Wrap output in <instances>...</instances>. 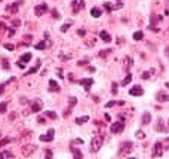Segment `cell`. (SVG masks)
Wrapping results in <instances>:
<instances>
[{
	"instance_id": "6da1fadb",
	"label": "cell",
	"mask_w": 169,
	"mask_h": 159,
	"mask_svg": "<svg viewBox=\"0 0 169 159\" xmlns=\"http://www.w3.org/2000/svg\"><path fill=\"white\" fill-rule=\"evenodd\" d=\"M102 137L101 135H96V137H94L92 140H90V146H89V149H90V152L92 153H96L101 147H102Z\"/></svg>"
},
{
	"instance_id": "7a4b0ae2",
	"label": "cell",
	"mask_w": 169,
	"mask_h": 159,
	"mask_svg": "<svg viewBox=\"0 0 169 159\" xmlns=\"http://www.w3.org/2000/svg\"><path fill=\"white\" fill-rule=\"evenodd\" d=\"M36 149H37V146L36 144H25V146H22V149H21V155L24 156V158H28V156H31L36 152Z\"/></svg>"
},
{
	"instance_id": "3957f363",
	"label": "cell",
	"mask_w": 169,
	"mask_h": 159,
	"mask_svg": "<svg viewBox=\"0 0 169 159\" xmlns=\"http://www.w3.org/2000/svg\"><path fill=\"white\" fill-rule=\"evenodd\" d=\"M131 152H132V143L131 141H125V143H122L120 149H119V156L129 155Z\"/></svg>"
},
{
	"instance_id": "277c9868",
	"label": "cell",
	"mask_w": 169,
	"mask_h": 159,
	"mask_svg": "<svg viewBox=\"0 0 169 159\" xmlns=\"http://www.w3.org/2000/svg\"><path fill=\"white\" fill-rule=\"evenodd\" d=\"M162 153H163V144H162V141H157V143L154 144V147H153L151 156L153 158H157V156H162Z\"/></svg>"
},
{
	"instance_id": "5b68a950",
	"label": "cell",
	"mask_w": 169,
	"mask_h": 159,
	"mask_svg": "<svg viewBox=\"0 0 169 159\" xmlns=\"http://www.w3.org/2000/svg\"><path fill=\"white\" fill-rule=\"evenodd\" d=\"M110 129H111L113 134H120V132H123V129H125V123L120 122V121H119V122H114Z\"/></svg>"
},
{
	"instance_id": "8992f818",
	"label": "cell",
	"mask_w": 169,
	"mask_h": 159,
	"mask_svg": "<svg viewBox=\"0 0 169 159\" xmlns=\"http://www.w3.org/2000/svg\"><path fill=\"white\" fill-rule=\"evenodd\" d=\"M48 12V5L46 3H42V5H37L36 8H34V14L37 16H42L43 14H46Z\"/></svg>"
},
{
	"instance_id": "52a82bcc",
	"label": "cell",
	"mask_w": 169,
	"mask_h": 159,
	"mask_svg": "<svg viewBox=\"0 0 169 159\" xmlns=\"http://www.w3.org/2000/svg\"><path fill=\"white\" fill-rule=\"evenodd\" d=\"M129 94H131L132 97H141L142 94H144V89H142L140 85H135V86H132L131 89H129Z\"/></svg>"
},
{
	"instance_id": "ba28073f",
	"label": "cell",
	"mask_w": 169,
	"mask_h": 159,
	"mask_svg": "<svg viewBox=\"0 0 169 159\" xmlns=\"http://www.w3.org/2000/svg\"><path fill=\"white\" fill-rule=\"evenodd\" d=\"M54 134H55V129H54V128H50V129L48 131V134L40 135V141H46V143L52 141V140H54Z\"/></svg>"
},
{
	"instance_id": "9c48e42d",
	"label": "cell",
	"mask_w": 169,
	"mask_h": 159,
	"mask_svg": "<svg viewBox=\"0 0 169 159\" xmlns=\"http://www.w3.org/2000/svg\"><path fill=\"white\" fill-rule=\"evenodd\" d=\"M79 83L83 85V86H84V91L88 92V91L90 89V86L94 85V79H82V80H79Z\"/></svg>"
},
{
	"instance_id": "30bf717a",
	"label": "cell",
	"mask_w": 169,
	"mask_h": 159,
	"mask_svg": "<svg viewBox=\"0 0 169 159\" xmlns=\"http://www.w3.org/2000/svg\"><path fill=\"white\" fill-rule=\"evenodd\" d=\"M61 88L56 80H49V92H58Z\"/></svg>"
},
{
	"instance_id": "8fae6325",
	"label": "cell",
	"mask_w": 169,
	"mask_h": 159,
	"mask_svg": "<svg viewBox=\"0 0 169 159\" xmlns=\"http://www.w3.org/2000/svg\"><path fill=\"white\" fill-rule=\"evenodd\" d=\"M42 109H43V104L40 101H34L31 104V111H33V113H37V111H40Z\"/></svg>"
},
{
	"instance_id": "7c38bea8",
	"label": "cell",
	"mask_w": 169,
	"mask_h": 159,
	"mask_svg": "<svg viewBox=\"0 0 169 159\" xmlns=\"http://www.w3.org/2000/svg\"><path fill=\"white\" fill-rule=\"evenodd\" d=\"M100 37H101V39H102V40L105 42V43H110V42H111V36H110L107 31H104V30L100 33Z\"/></svg>"
},
{
	"instance_id": "4fadbf2b",
	"label": "cell",
	"mask_w": 169,
	"mask_h": 159,
	"mask_svg": "<svg viewBox=\"0 0 169 159\" xmlns=\"http://www.w3.org/2000/svg\"><path fill=\"white\" fill-rule=\"evenodd\" d=\"M151 122V115L148 113V111H145L144 115H142V125H148Z\"/></svg>"
},
{
	"instance_id": "5bb4252c",
	"label": "cell",
	"mask_w": 169,
	"mask_h": 159,
	"mask_svg": "<svg viewBox=\"0 0 169 159\" xmlns=\"http://www.w3.org/2000/svg\"><path fill=\"white\" fill-rule=\"evenodd\" d=\"M156 131H157V132H163V131H165V127H163V121H162V117H159L157 123H156Z\"/></svg>"
},
{
	"instance_id": "9a60e30c",
	"label": "cell",
	"mask_w": 169,
	"mask_h": 159,
	"mask_svg": "<svg viewBox=\"0 0 169 159\" xmlns=\"http://www.w3.org/2000/svg\"><path fill=\"white\" fill-rule=\"evenodd\" d=\"M156 100H157V101H169V95L157 92V94H156Z\"/></svg>"
},
{
	"instance_id": "2e32d148",
	"label": "cell",
	"mask_w": 169,
	"mask_h": 159,
	"mask_svg": "<svg viewBox=\"0 0 169 159\" xmlns=\"http://www.w3.org/2000/svg\"><path fill=\"white\" fill-rule=\"evenodd\" d=\"M21 3H22V2H21V0H19V2H15V3L12 5V6H8V8H6V9H9V11L12 12V14H15V12L18 11V6L21 5Z\"/></svg>"
},
{
	"instance_id": "e0dca14e",
	"label": "cell",
	"mask_w": 169,
	"mask_h": 159,
	"mask_svg": "<svg viewBox=\"0 0 169 159\" xmlns=\"http://www.w3.org/2000/svg\"><path fill=\"white\" fill-rule=\"evenodd\" d=\"M101 14H102V12H101V9H98V8H92V9H90V15H92L94 18H100Z\"/></svg>"
},
{
	"instance_id": "ac0fdd59",
	"label": "cell",
	"mask_w": 169,
	"mask_h": 159,
	"mask_svg": "<svg viewBox=\"0 0 169 159\" xmlns=\"http://www.w3.org/2000/svg\"><path fill=\"white\" fill-rule=\"evenodd\" d=\"M31 57H33V55H31L30 54V52H27V54H24V55H21V58H19V61H21V63H28L30 61V59H31Z\"/></svg>"
},
{
	"instance_id": "d6986e66",
	"label": "cell",
	"mask_w": 169,
	"mask_h": 159,
	"mask_svg": "<svg viewBox=\"0 0 169 159\" xmlns=\"http://www.w3.org/2000/svg\"><path fill=\"white\" fill-rule=\"evenodd\" d=\"M34 48H36V49H39V51H42V49H46V48H49V46H48V43L45 42V40H40V42H39V43L34 46Z\"/></svg>"
},
{
	"instance_id": "ffe728a7",
	"label": "cell",
	"mask_w": 169,
	"mask_h": 159,
	"mask_svg": "<svg viewBox=\"0 0 169 159\" xmlns=\"http://www.w3.org/2000/svg\"><path fill=\"white\" fill-rule=\"evenodd\" d=\"M71 152H73V156H74V159H82V158H83L82 152H80L79 149H74V147H71Z\"/></svg>"
},
{
	"instance_id": "44dd1931",
	"label": "cell",
	"mask_w": 169,
	"mask_h": 159,
	"mask_svg": "<svg viewBox=\"0 0 169 159\" xmlns=\"http://www.w3.org/2000/svg\"><path fill=\"white\" fill-rule=\"evenodd\" d=\"M88 121H89V116H80V117H77V119H76V123L82 125V123H86Z\"/></svg>"
},
{
	"instance_id": "7402d4cb",
	"label": "cell",
	"mask_w": 169,
	"mask_h": 159,
	"mask_svg": "<svg viewBox=\"0 0 169 159\" xmlns=\"http://www.w3.org/2000/svg\"><path fill=\"white\" fill-rule=\"evenodd\" d=\"M39 67H40V59H37V61H36V67H33V69H30V70H28V75H33V73H37Z\"/></svg>"
},
{
	"instance_id": "603a6c76",
	"label": "cell",
	"mask_w": 169,
	"mask_h": 159,
	"mask_svg": "<svg viewBox=\"0 0 169 159\" xmlns=\"http://www.w3.org/2000/svg\"><path fill=\"white\" fill-rule=\"evenodd\" d=\"M131 80H132V76H131V75H129V73H128V75H126V77H125V79H123V80H122V85H123V86H126L128 83H131Z\"/></svg>"
},
{
	"instance_id": "cb8c5ba5",
	"label": "cell",
	"mask_w": 169,
	"mask_h": 159,
	"mask_svg": "<svg viewBox=\"0 0 169 159\" xmlns=\"http://www.w3.org/2000/svg\"><path fill=\"white\" fill-rule=\"evenodd\" d=\"M111 52H113V49H104V51H101V52H100V57H101V58H105L107 55L111 54Z\"/></svg>"
},
{
	"instance_id": "d4e9b609",
	"label": "cell",
	"mask_w": 169,
	"mask_h": 159,
	"mask_svg": "<svg viewBox=\"0 0 169 159\" xmlns=\"http://www.w3.org/2000/svg\"><path fill=\"white\" fill-rule=\"evenodd\" d=\"M45 116H48L49 119H56L58 116H56V113L55 111H50V110H48V111H45Z\"/></svg>"
},
{
	"instance_id": "484cf974",
	"label": "cell",
	"mask_w": 169,
	"mask_h": 159,
	"mask_svg": "<svg viewBox=\"0 0 169 159\" xmlns=\"http://www.w3.org/2000/svg\"><path fill=\"white\" fill-rule=\"evenodd\" d=\"M68 103H70V109H73L74 106L77 104V98H76V97H70V98H68Z\"/></svg>"
},
{
	"instance_id": "4316f807",
	"label": "cell",
	"mask_w": 169,
	"mask_h": 159,
	"mask_svg": "<svg viewBox=\"0 0 169 159\" xmlns=\"http://www.w3.org/2000/svg\"><path fill=\"white\" fill-rule=\"evenodd\" d=\"M142 37H144L142 31H136V33H134V39H135V40H142Z\"/></svg>"
},
{
	"instance_id": "83f0119b",
	"label": "cell",
	"mask_w": 169,
	"mask_h": 159,
	"mask_svg": "<svg viewBox=\"0 0 169 159\" xmlns=\"http://www.w3.org/2000/svg\"><path fill=\"white\" fill-rule=\"evenodd\" d=\"M71 8H73V14H77L80 9H79V5H77V2H73L71 3Z\"/></svg>"
},
{
	"instance_id": "f1b7e54d",
	"label": "cell",
	"mask_w": 169,
	"mask_h": 159,
	"mask_svg": "<svg viewBox=\"0 0 169 159\" xmlns=\"http://www.w3.org/2000/svg\"><path fill=\"white\" fill-rule=\"evenodd\" d=\"M104 8L107 9V12H111V11L114 9V5H111V3H108V2H107V3H104Z\"/></svg>"
},
{
	"instance_id": "f546056e",
	"label": "cell",
	"mask_w": 169,
	"mask_h": 159,
	"mask_svg": "<svg viewBox=\"0 0 169 159\" xmlns=\"http://www.w3.org/2000/svg\"><path fill=\"white\" fill-rule=\"evenodd\" d=\"M135 135H136V138H141V140H142V138H145V134H144V131H136L135 132Z\"/></svg>"
},
{
	"instance_id": "4dcf8cb0",
	"label": "cell",
	"mask_w": 169,
	"mask_h": 159,
	"mask_svg": "<svg viewBox=\"0 0 169 159\" xmlns=\"http://www.w3.org/2000/svg\"><path fill=\"white\" fill-rule=\"evenodd\" d=\"M114 106H119V101H108V103L105 104V107L110 109V107H114Z\"/></svg>"
},
{
	"instance_id": "1f68e13d",
	"label": "cell",
	"mask_w": 169,
	"mask_h": 159,
	"mask_svg": "<svg viewBox=\"0 0 169 159\" xmlns=\"http://www.w3.org/2000/svg\"><path fill=\"white\" fill-rule=\"evenodd\" d=\"M12 141V138H9V137H6V138H3V140L2 141H0V146H2V147H3V146L5 144H8V143H10Z\"/></svg>"
},
{
	"instance_id": "d6a6232c",
	"label": "cell",
	"mask_w": 169,
	"mask_h": 159,
	"mask_svg": "<svg viewBox=\"0 0 169 159\" xmlns=\"http://www.w3.org/2000/svg\"><path fill=\"white\" fill-rule=\"evenodd\" d=\"M52 16H54V18H56V19H60V18H61L60 12H58L56 9H54V11H52Z\"/></svg>"
},
{
	"instance_id": "836d02e7",
	"label": "cell",
	"mask_w": 169,
	"mask_h": 159,
	"mask_svg": "<svg viewBox=\"0 0 169 159\" xmlns=\"http://www.w3.org/2000/svg\"><path fill=\"white\" fill-rule=\"evenodd\" d=\"M43 152H45V155H46V159H50L52 158V150L46 149V150H43Z\"/></svg>"
},
{
	"instance_id": "e575fe53",
	"label": "cell",
	"mask_w": 169,
	"mask_h": 159,
	"mask_svg": "<svg viewBox=\"0 0 169 159\" xmlns=\"http://www.w3.org/2000/svg\"><path fill=\"white\" fill-rule=\"evenodd\" d=\"M70 25H71V24H64V25H61V31H62V33H66V31L70 28Z\"/></svg>"
},
{
	"instance_id": "d590c367",
	"label": "cell",
	"mask_w": 169,
	"mask_h": 159,
	"mask_svg": "<svg viewBox=\"0 0 169 159\" xmlns=\"http://www.w3.org/2000/svg\"><path fill=\"white\" fill-rule=\"evenodd\" d=\"M5 48L8 49V51H14V49H15V46H14V45H10V43H6V45H5Z\"/></svg>"
},
{
	"instance_id": "8d00e7d4",
	"label": "cell",
	"mask_w": 169,
	"mask_h": 159,
	"mask_svg": "<svg viewBox=\"0 0 169 159\" xmlns=\"http://www.w3.org/2000/svg\"><path fill=\"white\" fill-rule=\"evenodd\" d=\"M8 36H9V37L15 36V28H8Z\"/></svg>"
},
{
	"instance_id": "74e56055",
	"label": "cell",
	"mask_w": 169,
	"mask_h": 159,
	"mask_svg": "<svg viewBox=\"0 0 169 159\" xmlns=\"http://www.w3.org/2000/svg\"><path fill=\"white\" fill-rule=\"evenodd\" d=\"M111 94H117V83H113V86H111Z\"/></svg>"
},
{
	"instance_id": "f35d334b",
	"label": "cell",
	"mask_w": 169,
	"mask_h": 159,
	"mask_svg": "<svg viewBox=\"0 0 169 159\" xmlns=\"http://www.w3.org/2000/svg\"><path fill=\"white\" fill-rule=\"evenodd\" d=\"M0 111H2V113L6 111V103H0Z\"/></svg>"
},
{
	"instance_id": "ab89813d",
	"label": "cell",
	"mask_w": 169,
	"mask_h": 159,
	"mask_svg": "<svg viewBox=\"0 0 169 159\" xmlns=\"http://www.w3.org/2000/svg\"><path fill=\"white\" fill-rule=\"evenodd\" d=\"M77 34H79L80 37H84V34H86V31H84L83 28H80V30H77Z\"/></svg>"
},
{
	"instance_id": "60d3db41",
	"label": "cell",
	"mask_w": 169,
	"mask_h": 159,
	"mask_svg": "<svg viewBox=\"0 0 169 159\" xmlns=\"http://www.w3.org/2000/svg\"><path fill=\"white\" fill-rule=\"evenodd\" d=\"M89 63V58H86V59H82V61H79L77 63V65H84V64H88Z\"/></svg>"
},
{
	"instance_id": "b9f144b4",
	"label": "cell",
	"mask_w": 169,
	"mask_h": 159,
	"mask_svg": "<svg viewBox=\"0 0 169 159\" xmlns=\"http://www.w3.org/2000/svg\"><path fill=\"white\" fill-rule=\"evenodd\" d=\"M150 71H144V73H142V79H150Z\"/></svg>"
},
{
	"instance_id": "7bdbcfd3",
	"label": "cell",
	"mask_w": 169,
	"mask_h": 159,
	"mask_svg": "<svg viewBox=\"0 0 169 159\" xmlns=\"http://www.w3.org/2000/svg\"><path fill=\"white\" fill-rule=\"evenodd\" d=\"M12 25H14V27H18V25H21V21H19V19H14V21H12Z\"/></svg>"
},
{
	"instance_id": "ee69618b",
	"label": "cell",
	"mask_w": 169,
	"mask_h": 159,
	"mask_svg": "<svg viewBox=\"0 0 169 159\" xmlns=\"http://www.w3.org/2000/svg\"><path fill=\"white\" fill-rule=\"evenodd\" d=\"M163 146L166 149H169V138H165V140H163Z\"/></svg>"
},
{
	"instance_id": "f6af8a7d",
	"label": "cell",
	"mask_w": 169,
	"mask_h": 159,
	"mask_svg": "<svg viewBox=\"0 0 169 159\" xmlns=\"http://www.w3.org/2000/svg\"><path fill=\"white\" fill-rule=\"evenodd\" d=\"M122 8H123V5H122L120 2H117V3L114 5V9H122Z\"/></svg>"
},
{
	"instance_id": "bcb514c9",
	"label": "cell",
	"mask_w": 169,
	"mask_h": 159,
	"mask_svg": "<svg viewBox=\"0 0 169 159\" xmlns=\"http://www.w3.org/2000/svg\"><path fill=\"white\" fill-rule=\"evenodd\" d=\"M8 156H6V150H3V152H0V159H6Z\"/></svg>"
},
{
	"instance_id": "7dc6e473",
	"label": "cell",
	"mask_w": 169,
	"mask_h": 159,
	"mask_svg": "<svg viewBox=\"0 0 169 159\" xmlns=\"http://www.w3.org/2000/svg\"><path fill=\"white\" fill-rule=\"evenodd\" d=\"M95 45V39H90V40L86 43V46H94Z\"/></svg>"
},
{
	"instance_id": "c3c4849f",
	"label": "cell",
	"mask_w": 169,
	"mask_h": 159,
	"mask_svg": "<svg viewBox=\"0 0 169 159\" xmlns=\"http://www.w3.org/2000/svg\"><path fill=\"white\" fill-rule=\"evenodd\" d=\"M3 67H5L6 70H9V63L6 61V59H3Z\"/></svg>"
},
{
	"instance_id": "681fc988",
	"label": "cell",
	"mask_w": 169,
	"mask_h": 159,
	"mask_svg": "<svg viewBox=\"0 0 169 159\" xmlns=\"http://www.w3.org/2000/svg\"><path fill=\"white\" fill-rule=\"evenodd\" d=\"M16 65H18L19 69H25V64H24V63H21V61H18V63H16Z\"/></svg>"
},
{
	"instance_id": "f907efd6",
	"label": "cell",
	"mask_w": 169,
	"mask_h": 159,
	"mask_svg": "<svg viewBox=\"0 0 169 159\" xmlns=\"http://www.w3.org/2000/svg\"><path fill=\"white\" fill-rule=\"evenodd\" d=\"M104 119H105L107 122H110V121H111V116H110L108 113H105V115H104Z\"/></svg>"
},
{
	"instance_id": "816d5d0a",
	"label": "cell",
	"mask_w": 169,
	"mask_h": 159,
	"mask_svg": "<svg viewBox=\"0 0 169 159\" xmlns=\"http://www.w3.org/2000/svg\"><path fill=\"white\" fill-rule=\"evenodd\" d=\"M86 70H88L89 73H94V71H95V67H90V65H89V67H88Z\"/></svg>"
},
{
	"instance_id": "f5cc1de1",
	"label": "cell",
	"mask_w": 169,
	"mask_h": 159,
	"mask_svg": "<svg viewBox=\"0 0 169 159\" xmlns=\"http://www.w3.org/2000/svg\"><path fill=\"white\" fill-rule=\"evenodd\" d=\"M5 92V85H0V95Z\"/></svg>"
},
{
	"instance_id": "db71d44e",
	"label": "cell",
	"mask_w": 169,
	"mask_h": 159,
	"mask_svg": "<svg viewBox=\"0 0 169 159\" xmlns=\"http://www.w3.org/2000/svg\"><path fill=\"white\" fill-rule=\"evenodd\" d=\"M58 76L62 77V70H61V69H58Z\"/></svg>"
},
{
	"instance_id": "11a10c76",
	"label": "cell",
	"mask_w": 169,
	"mask_h": 159,
	"mask_svg": "<svg viewBox=\"0 0 169 159\" xmlns=\"http://www.w3.org/2000/svg\"><path fill=\"white\" fill-rule=\"evenodd\" d=\"M15 116H16L15 113H10V121H14V119H15Z\"/></svg>"
},
{
	"instance_id": "9f6ffc18",
	"label": "cell",
	"mask_w": 169,
	"mask_h": 159,
	"mask_svg": "<svg viewBox=\"0 0 169 159\" xmlns=\"http://www.w3.org/2000/svg\"><path fill=\"white\" fill-rule=\"evenodd\" d=\"M166 88L169 89V82H166Z\"/></svg>"
},
{
	"instance_id": "6f0895ef",
	"label": "cell",
	"mask_w": 169,
	"mask_h": 159,
	"mask_svg": "<svg viewBox=\"0 0 169 159\" xmlns=\"http://www.w3.org/2000/svg\"><path fill=\"white\" fill-rule=\"evenodd\" d=\"M166 54H168V57H169V48L166 49Z\"/></svg>"
},
{
	"instance_id": "680465c9",
	"label": "cell",
	"mask_w": 169,
	"mask_h": 159,
	"mask_svg": "<svg viewBox=\"0 0 169 159\" xmlns=\"http://www.w3.org/2000/svg\"><path fill=\"white\" fill-rule=\"evenodd\" d=\"M128 159H136V158H128Z\"/></svg>"
},
{
	"instance_id": "91938a15",
	"label": "cell",
	"mask_w": 169,
	"mask_h": 159,
	"mask_svg": "<svg viewBox=\"0 0 169 159\" xmlns=\"http://www.w3.org/2000/svg\"><path fill=\"white\" fill-rule=\"evenodd\" d=\"M168 5H169V0H168Z\"/></svg>"
},
{
	"instance_id": "94428289",
	"label": "cell",
	"mask_w": 169,
	"mask_h": 159,
	"mask_svg": "<svg viewBox=\"0 0 169 159\" xmlns=\"http://www.w3.org/2000/svg\"><path fill=\"white\" fill-rule=\"evenodd\" d=\"M0 3H2V0H0Z\"/></svg>"
},
{
	"instance_id": "6125c7cd",
	"label": "cell",
	"mask_w": 169,
	"mask_h": 159,
	"mask_svg": "<svg viewBox=\"0 0 169 159\" xmlns=\"http://www.w3.org/2000/svg\"><path fill=\"white\" fill-rule=\"evenodd\" d=\"M168 122H169V121H168Z\"/></svg>"
}]
</instances>
